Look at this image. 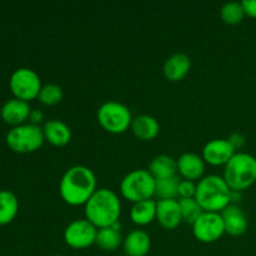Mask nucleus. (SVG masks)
Segmentation results:
<instances>
[{
  "mask_svg": "<svg viewBox=\"0 0 256 256\" xmlns=\"http://www.w3.org/2000/svg\"><path fill=\"white\" fill-rule=\"evenodd\" d=\"M180 180L178 176L155 180V196L159 200L176 199Z\"/></svg>",
  "mask_w": 256,
  "mask_h": 256,
  "instance_id": "b1692460",
  "label": "nucleus"
},
{
  "mask_svg": "<svg viewBox=\"0 0 256 256\" xmlns=\"http://www.w3.org/2000/svg\"><path fill=\"white\" fill-rule=\"evenodd\" d=\"M42 128L45 140L54 146H65L72 140V129L62 120H48Z\"/></svg>",
  "mask_w": 256,
  "mask_h": 256,
  "instance_id": "a211bd4d",
  "label": "nucleus"
},
{
  "mask_svg": "<svg viewBox=\"0 0 256 256\" xmlns=\"http://www.w3.org/2000/svg\"><path fill=\"white\" fill-rule=\"evenodd\" d=\"M192 234L200 242L212 244L218 242L225 234L224 222L220 212H204L202 216L192 224Z\"/></svg>",
  "mask_w": 256,
  "mask_h": 256,
  "instance_id": "9d476101",
  "label": "nucleus"
},
{
  "mask_svg": "<svg viewBox=\"0 0 256 256\" xmlns=\"http://www.w3.org/2000/svg\"><path fill=\"white\" fill-rule=\"evenodd\" d=\"M29 120H30V124L38 125V126H40L39 124H40V122H42V120H44V114H42L40 110L34 109V110H32V112H30Z\"/></svg>",
  "mask_w": 256,
  "mask_h": 256,
  "instance_id": "7c9ffc66",
  "label": "nucleus"
},
{
  "mask_svg": "<svg viewBox=\"0 0 256 256\" xmlns=\"http://www.w3.org/2000/svg\"><path fill=\"white\" fill-rule=\"evenodd\" d=\"M30 112H32V109H30L29 102L16 99V98L8 100L0 110L2 119L12 128L25 124V122L29 119Z\"/></svg>",
  "mask_w": 256,
  "mask_h": 256,
  "instance_id": "ddd939ff",
  "label": "nucleus"
},
{
  "mask_svg": "<svg viewBox=\"0 0 256 256\" xmlns=\"http://www.w3.org/2000/svg\"><path fill=\"white\" fill-rule=\"evenodd\" d=\"M180 212H182V222L190 224L192 226L195 222L202 216L204 210L202 209L195 198H190V199H179Z\"/></svg>",
  "mask_w": 256,
  "mask_h": 256,
  "instance_id": "a878e982",
  "label": "nucleus"
},
{
  "mask_svg": "<svg viewBox=\"0 0 256 256\" xmlns=\"http://www.w3.org/2000/svg\"><path fill=\"white\" fill-rule=\"evenodd\" d=\"M45 142L42 128L32 124L14 126L8 132L6 144L12 152L29 154L39 150Z\"/></svg>",
  "mask_w": 256,
  "mask_h": 256,
  "instance_id": "0eeeda50",
  "label": "nucleus"
},
{
  "mask_svg": "<svg viewBox=\"0 0 256 256\" xmlns=\"http://www.w3.org/2000/svg\"><path fill=\"white\" fill-rule=\"evenodd\" d=\"M192 69V60L184 52H176L168 58L162 66L165 78L170 82H180L189 74Z\"/></svg>",
  "mask_w": 256,
  "mask_h": 256,
  "instance_id": "dca6fc26",
  "label": "nucleus"
},
{
  "mask_svg": "<svg viewBox=\"0 0 256 256\" xmlns=\"http://www.w3.org/2000/svg\"><path fill=\"white\" fill-rule=\"evenodd\" d=\"M52 256H64V255H52Z\"/></svg>",
  "mask_w": 256,
  "mask_h": 256,
  "instance_id": "2f4dec72",
  "label": "nucleus"
},
{
  "mask_svg": "<svg viewBox=\"0 0 256 256\" xmlns=\"http://www.w3.org/2000/svg\"><path fill=\"white\" fill-rule=\"evenodd\" d=\"M64 96V92L60 85L58 84H45L42 86L39 95H38V100L42 102V105H46V106H54L58 105L62 100Z\"/></svg>",
  "mask_w": 256,
  "mask_h": 256,
  "instance_id": "bb28decb",
  "label": "nucleus"
},
{
  "mask_svg": "<svg viewBox=\"0 0 256 256\" xmlns=\"http://www.w3.org/2000/svg\"><path fill=\"white\" fill-rule=\"evenodd\" d=\"M195 192H196V184L194 182H190V180H180L179 190H178L179 199L195 198Z\"/></svg>",
  "mask_w": 256,
  "mask_h": 256,
  "instance_id": "cd10ccee",
  "label": "nucleus"
},
{
  "mask_svg": "<svg viewBox=\"0 0 256 256\" xmlns=\"http://www.w3.org/2000/svg\"><path fill=\"white\" fill-rule=\"evenodd\" d=\"M232 190L220 175H208L196 184L195 200L206 212H222L232 204Z\"/></svg>",
  "mask_w": 256,
  "mask_h": 256,
  "instance_id": "7ed1b4c3",
  "label": "nucleus"
},
{
  "mask_svg": "<svg viewBox=\"0 0 256 256\" xmlns=\"http://www.w3.org/2000/svg\"><path fill=\"white\" fill-rule=\"evenodd\" d=\"M96 190V176L94 172L85 165L69 168L59 182L60 196L72 206L85 205Z\"/></svg>",
  "mask_w": 256,
  "mask_h": 256,
  "instance_id": "f257e3e1",
  "label": "nucleus"
},
{
  "mask_svg": "<svg viewBox=\"0 0 256 256\" xmlns=\"http://www.w3.org/2000/svg\"><path fill=\"white\" fill-rule=\"evenodd\" d=\"M130 219L138 226H145L156 220V200L135 202L130 210Z\"/></svg>",
  "mask_w": 256,
  "mask_h": 256,
  "instance_id": "aec40b11",
  "label": "nucleus"
},
{
  "mask_svg": "<svg viewBox=\"0 0 256 256\" xmlns=\"http://www.w3.org/2000/svg\"><path fill=\"white\" fill-rule=\"evenodd\" d=\"M120 228L122 225L120 222H118L112 226L98 229L95 244L104 252H115L116 249H119V246L122 245V242H124L122 232H120Z\"/></svg>",
  "mask_w": 256,
  "mask_h": 256,
  "instance_id": "412c9836",
  "label": "nucleus"
},
{
  "mask_svg": "<svg viewBox=\"0 0 256 256\" xmlns=\"http://www.w3.org/2000/svg\"><path fill=\"white\" fill-rule=\"evenodd\" d=\"M96 118L100 126L110 134L125 132L130 129L134 119L129 108L115 100H110L100 105Z\"/></svg>",
  "mask_w": 256,
  "mask_h": 256,
  "instance_id": "423d86ee",
  "label": "nucleus"
},
{
  "mask_svg": "<svg viewBox=\"0 0 256 256\" xmlns=\"http://www.w3.org/2000/svg\"><path fill=\"white\" fill-rule=\"evenodd\" d=\"M222 222H224L225 234L230 236H242L248 230V219L242 209L238 205L230 204L222 212Z\"/></svg>",
  "mask_w": 256,
  "mask_h": 256,
  "instance_id": "2eb2a0df",
  "label": "nucleus"
},
{
  "mask_svg": "<svg viewBox=\"0 0 256 256\" xmlns=\"http://www.w3.org/2000/svg\"><path fill=\"white\" fill-rule=\"evenodd\" d=\"M242 8H244L245 15L256 19V0H244L242 2Z\"/></svg>",
  "mask_w": 256,
  "mask_h": 256,
  "instance_id": "c756f323",
  "label": "nucleus"
},
{
  "mask_svg": "<svg viewBox=\"0 0 256 256\" xmlns=\"http://www.w3.org/2000/svg\"><path fill=\"white\" fill-rule=\"evenodd\" d=\"M245 16L244 8L242 2H225L220 9V18L228 25H238L242 22Z\"/></svg>",
  "mask_w": 256,
  "mask_h": 256,
  "instance_id": "393cba45",
  "label": "nucleus"
},
{
  "mask_svg": "<svg viewBox=\"0 0 256 256\" xmlns=\"http://www.w3.org/2000/svg\"><path fill=\"white\" fill-rule=\"evenodd\" d=\"M9 86L14 98L29 102L38 99L42 85L36 72L29 68H19L10 76Z\"/></svg>",
  "mask_w": 256,
  "mask_h": 256,
  "instance_id": "6e6552de",
  "label": "nucleus"
},
{
  "mask_svg": "<svg viewBox=\"0 0 256 256\" xmlns=\"http://www.w3.org/2000/svg\"><path fill=\"white\" fill-rule=\"evenodd\" d=\"M156 222L164 229H176L182 222L179 200L165 199L156 202Z\"/></svg>",
  "mask_w": 256,
  "mask_h": 256,
  "instance_id": "f8f14e48",
  "label": "nucleus"
},
{
  "mask_svg": "<svg viewBox=\"0 0 256 256\" xmlns=\"http://www.w3.org/2000/svg\"><path fill=\"white\" fill-rule=\"evenodd\" d=\"M130 129L138 139L150 142L159 135L160 125L159 122L152 115L142 114L132 119Z\"/></svg>",
  "mask_w": 256,
  "mask_h": 256,
  "instance_id": "6ab92c4d",
  "label": "nucleus"
},
{
  "mask_svg": "<svg viewBox=\"0 0 256 256\" xmlns=\"http://www.w3.org/2000/svg\"><path fill=\"white\" fill-rule=\"evenodd\" d=\"M120 192L128 202H140L155 196V179L149 170L135 169L128 172L120 182Z\"/></svg>",
  "mask_w": 256,
  "mask_h": 256,
  "instance_id": "39448f33",
  "label": "nucleus"
},
{
  "mask_svg": "<svg viewBox=\"0 0 256 256\" xmlns=\"http://www.w3.org/2000/svg\"><path fill=\"white\" fill-rule=\"evenodd\" d=\"M222 178L232 192L249 189L256 182V158L248 152H235L225 165Z\"/></svg>",
  "mask_w": 256,
  "mask_h": 256,
  "instance_id": "20e7f679",
  "label": "nucleus"
},
{
  "mask_svg": "<svg viewBox=\"0 0 256 256\" xmlns=\"http://www.w3.org/2000/svg\"><path fill=\"white\" fill-rule=\"evenodd\" d=\"M85 219L95 228L102 229L118 224L122 215V202L116 192L102 188L92 194L84 205Z\"/></svg>",
  "mask_w": 256,
  "mask_h": 256,
  "instance_id": "f03ea898",
  "label": "nucleus"
},
{
  "mask_svg": "<svg viewBox=\"0 0 256 256\" xmlns=\"http://www.w3.org/2000/svg\"><path fill=\"white\" fill-rule=\"evenodd\" d=\"M178 162V172L184 178V180H200L205 172V164L202 156L195 152H184L180 155Z\"/></svg>",
  "mask_w": 256,
  "mask_h": 256,
  "instance_id": "4468645a",
  "label": "nucleus"
},
{
  "mask_svg": "<svg viewBox=\"0 0 256 256\" xmlns=\"http://www.w3.org/2000/svg\"><path fill=\"white\" fill-rule=\"evenodd\" d=\"M228 142L232 145V148L235 150H239L245 145V136L242 134H240V132H232L228 138Z\"/></svg>",
  "mask_w": 256,
  "mask_h": 256,
  "instance_id": "c85d7f7f",
  "label": "nucleus"
},
{
  "mask_svg": "<svg viewBox=\"0 0 256 256\" xmlns=\"http://www.w3.org/2000/svg\"><path fill=\"white\" fill-rule=\"evenodd\" d=\"M148 170L154 176L155 180L166 179V178L176 176L178 162L174 158L162 154L152 160Z\"/></svg>",
  "mask_w": 256,
  "mask_h": 256,
  "instance_id": "4be33fe9",
  "label": "nucleus"
},
{
  "mask_svg": "<svg viewBox=\"0 0 256 256\" xmlns=\"http://www.w3.org/2000/svg\"><path fill=\"white\" fill-rule=\"evenodd\" d=\"M236 150L228 142V139H214L205 144L202 149V159L206 164L212 166L226 165Z\"/></svg>",
  "mask_w": 256,
  "mask_h": 256,
  "instance_id": "9b49d317",
  "label": "nucleus"
},
{
  "mask_svg": "<svg viewBox=\"0 0 256 256\" xmlns=\"http://www.w3.org/2000/svg\"><path fill=\"white\" fill-rule=\"evenodd\" d=\"M122 248L126 256H146L152 248V239L144 230H132L124 238Z\"/></svg>",
  "mask_w": 256,
  "mask_h": 256,
  "instance_id": "f3484780",
  "label": "nucleus"
},
{
  "mask_svg": "<svg viewBox=\"0 0 256 256\" xmlns=\"http://www.w3.org/2000/svg\"><path fill=\"white\" fill-rule=\"evenodd\" d=\"M98 228L89 220L78 219L70 222L64 230V242L72 249L82 250L95 244Z\"/></svg>",
  "mask_w": 256,
  "mask_h": 256,
  "instance_id": "1a4fd4ad",
  "label": "nucleus"
},
{
  "mask_svg": "<svg viewBox=\"0 0 256 256\" xmlns=\"http://www.w3.org/2000/svg\"><path fill=\"white\" fill-rule=\"evenodd\" d=\"M19 212V202L14 192L0 190V225H8Z\"/></svg>",
  "mask_w": 256,
  "mask_h": 256,
  "instance_id": "5701e85b",
  "label": "nucleus"
}]
</instances>
